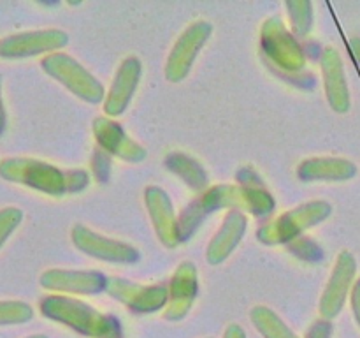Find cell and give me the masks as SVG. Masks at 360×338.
<instances>
[{
	"label": "cell",
	"instance_id": "cell-1",
	"mask_svg": "<svg viewBox=\"0 0 360 338\" xmlns=\"http://www.w3.org/2000/svg\"><path fill=\"white\" fill-rule=\"evenodd\" d=\"M241 185H217L200 194L195 201L183 210L178 218L179 242H188L207 215L220 208L229 210H246L255 217H266L274 210V199L262 187L253 169H243L238 175Z\"/></svg>",
	"mask_w": 360,
	"mask_h": 338
},
{
	"label": "cell",
	"instance_id": "cell-2",
	"mask_svg": "<svg viewBox=\"0 0 360 338\" xmlns=\"http://www.w3.org/2000/svg\"><path fill=\"white\" fill-rule=\"evenodd\" d=\"M0 178L55 197L81 192L90 183L88 173L83 169H62L28 157L4 158L0 162Z\"/></svg>",
	"mask_w": 360,
	"mask_h": 338
},
{
	"label": "cell",
	"instance_id": "cell-3",
	"mask_svg": "<svg viewBox=\"0 0 360 338\" xmlns=\"http://www.w3.org/2000/svg\"><path fill=\"white\" fill-rule=\"evenodd\" d=\"M39 310L49 320L63 324L88 338H122L120 323L108 313L98 312L88 303L70 296H44Z\"/></svg>",
	"mask_w": 360,
	"mask_h": 338
},
{
	"label": "cell",
	"instance_id": "cell-4",
	"mask_svg": "<svg viewBox=\"0 0 360 338\" xmlns=\"http://www.w3.org/2000/svg\"><path fill=\"white\" fill-rule=\"evenodd\" d=\"M330 213H333V206L327 201H311L294 210H288L287 213L280 215L269 224L262 225L257 231V238L266 245H278V243L288 245L294 239L301 238L304 231L326 220Z\"/></svg>",
	"mask_w": 360,
	"mask_h": 338
},
{
	"label": "cell",
	"instance_id": "cell-5",
	"mask_svg": "<svg viewBox=\"0 0 360 338\" xmlns=\"http://www.w3.org/2000/svg\"><path fill=\"white\" fill-rule=\"evenodd\" d=\"M41 65L48 76L63 84L70 94H74L81 101L88 102V104H97L105 99V92L101 81L67 53L56 51L46 55L41 60Z\"/></svg>",
	"mask_w": 360,
	"mask_h": 338
},
{
	"label": "cell",
	"instance_id": "cell-6",
	"mask_svg": "<svg viewBox=\"0 0 360 338\" xmlns=\"http://www.w3.org/2000/svg\"><path fill=\"white\" fill-rule=\"evenodd\" d=\"M262 51L276 69L290 74H299L306 67V55L295 35L285 27L278 16L269 18L260 32Z\"/></svg>",
	"mask_w": 360,
	"mask_h": 338
},
{
	"label": "cell",
	"instance_id": "cell-7",
	"mask_svg": "<svg viewBox=\"0 0 360 338\" xmlns=\"http://www.w3.org/2000/svg\"><path fill=\"white\" fill-rule=\"evenodd\" d=\"M213 34V25L210 21H195L188 25L186 30L178 37L172 46L171 53L165 62V77L171 83H179L185 80L192 70L200 49Z\"/></svg>",
	"mask_w": 360,
	"mask_h": 338
},
{
	"label": "cell",
	"instance_id": "cell-8",
	"mask_svg": "<svg viewBox=\"0 0 360 338\" xmlns=\"http://www.w3.org/2000/svg\"><path fill=\"white\" fill-rule=\"evenodd\" d=\"M69 35L60 28L20 32L0 39V58L20 60L37 55H51L67 46Z\"/></svg>",
	"mask_w": 360,
	"mask_h": 338
},
{
	"label": "cell",
	"instance_id": "cell-9",
	"mask_svg": "<svg viewBox=\"0 0 360 338\" xmlns=\"http://www.w3.org/2000/svg\"><path fill=\"white\" fill-rule=\"evenodd\" d=\"M70 238H72V245L79 252L86 254L94 259L116 264H132L141 259V252L132 245L98 234L83 224L74 225L70 231Z\"/></svg>",
	"mask_w": 360,
	"mask_h": 338
},
{
	"label": "cell",
	"instance_id": "cell-10",
	"mask_svg": "<svg viewBox=\"0 0 360 338\" xmlns=\"http://www.w3.org/2000/svg\"><path fill=\"white\" fill-rule=\"evenodd\" d=\"M355 275H357V261L354 254L350 250H341L320 298L319 308L322 319L333 320L334 317L340 315L355 284Z\"/></svg>",
	"mask_w": 360,
	"mask_h": 338
},
{
	"label": "cell",
	"instance_id": "cell-11",
	"mask_svg": "<svg viewBox=\"0 0 360 338\" xmlns=\"http://www.w3.org/2000/svg\"><path fill=\"white\" fill-rule=\"evenodd\" d=\"M105 292L112 299L125 305L130 312L136 313L157 312V310L165 308L169 301V287L165 284L141 285L118 277L108 278Z\"/></svg>",
	"mask_w": 360,
	"mask_h": 338
},
{
	"label": "cell",
	"instance_id": "cell-12",
	"mask_svg": "<svg viewBox=\"0 0 360 338\" xmlns=\"http://www.w3.org/2000/svg\"><path fill=\"white\" fill-rule=\"evenodd\" d=\"M42 289L51 292H63V294H98L108 287V277L101 271H83V270H62L51 268L46 270L39 278Z\"/></svg>",
	"mask_w": 360,
	"mask_h": 338
},
{
	"label": "cell",
	"instance_id": "cell-13",
	"mask_svg": "<svg viewBox=\"0 0 360 338\" xmlns=\"http://www.w3.org/2000/svg\"><path fill=\"white\" fill-rule=\"evenodd\" d=\"M144 204L150 213L151 224H153L155 232L158 239L167 249H174L179 243V227L178 217L174 213L169 194L162 190L160 187L150 185L144 189Z\"/></svg>",
	"mask_w": 360,
	"mask_h": 338
},
{
	"label": "cell",
	"instance_id": "cell-14",
	"mask_svg": "<svg viewBox=\"0 0 360 338\" xmlns=\"http://www.w3.org/2000/svg\"><path fill=\"white\" fill-rule=\"evenodd\" d=\"M141 74H143V63L137 56H127L120 63L111 88L104 99V113L108 118L120 116L129 108L130 101L137 90V84L141 81Z\"/></svg>",
	"mask_w": 360,
	"mask_h": 338
},
{
	"label": "cell",
	"instance_id": "cell-15",
	"mask_svg": "<svg viewBox=\"0 0 360 338\" xmlns=\"http://www.w3.org/2000/svg\"><path fill=\"white\" fill-rule=\"evenodd\" d=\"M199 280L195 264L185 261L176 268L169 284V301L165 305L164 317L167 320H181L195 301Z\"/></svg>",
	"mask_w": 360,
	"mask_h": 338
},
{
	"label": "cell",
	"instance_id": "cell-16",
	"mask_svg": "<svg viewBox=\"0 0 360 338\" xmlns=\"http://www.w3.org/2000/svg\"><path fill=\"white\" fill-rule=\"evenodd\" d=\"M322 74H323V88H326L327 102L330 108L340 115L350 111L352 99L350 88H348L347 74H345L343 58L340 51L333 46H327L322 53Z\"/></svg>",
	"mask_w": 360,
	"mask_h": 338
},
{
	"label": "cell",
	"instance_id": "cell-17",
	"mask_svg": "<svg viewBox=\"0 0 360 338\" xmlns=\"http://www.w3.org/2000/svg\"><path fill=\"white\" fill-rule=\"evenodd\" d=\"M94 136L97 143L108 154L127 162H141L146 158V150L139 143L129 137L120 123L112 122L108 116L94 120Z\"/></svg>",
	"mask_w": 360,
	"mask_h": 338
},
{
	"label": "cell",
	"instance_id": "cell-18",
	"mask_svg": "<svg viewBox=\"0 0 360 338\" xmlns=\"http://www.w3.org/2000/svg\"><path fill=\"white\" fill-rule=\"evenodd\" d=\"M246 227H248V218L241 210H229L225 215L224 222H221L220 229L213 239L210 242L206 250V261L213 266L221 264L225 259H229L236 246L241 243L243 236H245Z\"/></svg>",
	"mask_w": 360,
	"mask_h": 338
},
{
	"label": "cell",
	"instance_id": "cell-19",
	"mask_svg": "<svg viewBox=\"0 0 360 338\" xmlns=\"http://www.w3.org/2000/svg\"><path fill=\"white\" fill-rule=\"evenodd\" d=\"M355 175L357 165L340 157L306 158L297 168V176L302 182H347Z\"/></svg>",
	"mask_w": 360,
	"mask_h": 338
},
{
	"label": "cell",
	"instance_id": "cell-20",
	"mask_svg": "<svg viewBox=\"0 0 360 338\" xmlns=\"http://www.w3.org/2000/svg\"><path fill=\"white\" fill-rule=\"evenodd\" d=\"M165 168L171 173H174L178 178H181L186 183L188 189L193 192H206L207 185H210V176H207L206 169L199 164L193 157L188 154H181V151H172L165 157L164 161Z\"/></svg>",
	"mask_w": 360,
	"mask_h": 338
},
{
	"label": "cell",
	"instance_id": "cell-21",
	"mask_svg": "<svg viewBox=\"0 0 360 338\" xmlns=\"http://www.w3.org/2000/svg\"><path fill=\"white\" fill-rule=\"evenodd\" d=\"M250 319L264 338H299L297 333L290 330L288 324L269 306H253L250 310Z\"/></svg>",
	"mask_w": 360,
	"mask_h": 338
},
{
	"label": "cell",
	"instance_id": "cell-22",
	"mask_svg": "<svg viewBox=\"0 0 360 338\" xmlns=\"http://www.w3.org/2000/svg\"><path fill=\"white\" fill-rule=\"evenodd\" d=\"M285 7L290 18L292 34L306 37L313 27V4L308 0H288Z\"/></svg>",
	"mask_w": 360,
	"mask_h": 338
},
{
	"label": "cell",
	"instance_id": "cell-23",
	"mask_svg": "<svg viewBox=\"0 0 360 338\" xmlns=\"http://www.w3.org/2000/svg\"><path fill=\"white\" fill-rule=\"evenodd\" d=\"M34 317V308L25 301H0V326H14L25 324Z\"/></svg>",
	"mask_w": 360,
	"mask_h": 338
},
{
	"label": "cell",
	"instance_id": "cell-24",
	"mask_svg": "<svg viewBox=\"0 0 360 338\" xmlns=\"http://www.w3.org/2000/svg\"><path fill=\"white\" fill-rule=\"evenodd\" d=\"M21 220H23V211L20 208L6 206L0 210V249L9 239V236L16 231Z\"/></svg>",
	"mask_w": 360,
	"mask_h": 338
},
{
	"label": "cell",
	"instance_id": "cell-25",
	"mask_svg": "<svg viewBox=\"0 0 360 338\" xmlns=\"http://www.w3.org/2000/svg\"><path fill=\"white\" fill-rule=\"evenodd\" d=\"M287 246L290 249V252H294L295 256L301 257V259L319 261L323 257V250L320 249L311 238H306V236H301V238L294 239V242L288 243Z\"/></svg>",
	"mask_w": 360,
	"mask_h": 338
},
{
	"label": "cell",
	"instance_id": "cell-26",
	"mask_svg": "<svg viewBox=\"0 0 360 338\" xmlns=\"http://www.w3.org/2000/svg\"><path fill=\"white\" fill-rule=\"evenodd\" d=\"M333 323L326 319H319L311 324L304 338H330L333 337Z\"/></svg>",
	"mask_w": 360,
	"mask_h": 338
},
{
	"label": "cell",
	"instance_id": "cell-27",
	"mask_svg": "<svg viewBox=\"0 0 360 338\" xmlns=\"http://www.w3.org/2000/svg\"><path fill=\"white\" fill-rule=\"evenodd\" d=\"M350 303H352V312H354L355 320H357V324L360 327V278L355 280L354 287H352Z\"/></svg>",
	"mask_w": 360,
	"mask_h": 338
},
{
	"label": "cell",
	"instance_id": "cell-28",
	"mask_svg": "<svg viewBox=\"0 0 360 338\" xmlns=\"http://www.w3.org/2000/svg\"><path fill=\"white\" fill-rule=\"evenodd\" d=\"M224 338H248L246 337V331L243 330L239 324H229L227 330H225Z\"/></svg>",
	"mask_w": 360,
	"mask_h": 338
},
{
	"label": "cell",
	"instance_id": "cell-29",
	"mask_svg": "<svg viewBox=\"0 0 360 338\" xmlns=\"http://www.w3.org/2000/svg\"><path fill=\"white\" fill-rule=\"evenodd\" d=\"M7 125V115H6V106H4V99H2V80H0V136L4 134Z\"/></svg>",
	"mask_w": 360,
	"mask_h": 338
},
{
	"label": "cell",
	"instance_id": "cell-30",
	"mask_svg": "<svg viewBox=\"0 0 360 338\" xmlns=\"http://www.w3.org/2000/svg\"><path fill=\"white\" fill-rule=\"evenodd\" d=\"M350 49H352V53H354L357 63L360 65V37H352L350 39Z\"/></svg>",
	"mask_w": 360,
	"mask_h": 338
},
{
	"label": "cell",
	"instance_id": "cell-31",
	"mask_svg": "<svg viewBox=\"0 0 360 338\" xmlns=\"http://www.w3.org/2000/svg\"><path fill=\"white\" fill-rule=\"evenodd\" d=\"M27 338H48L46 334H32V337H27Z\"/></svg>",
	"mask_w": 360,
	"mask_h": 338
}]
</instances>
